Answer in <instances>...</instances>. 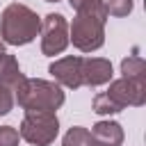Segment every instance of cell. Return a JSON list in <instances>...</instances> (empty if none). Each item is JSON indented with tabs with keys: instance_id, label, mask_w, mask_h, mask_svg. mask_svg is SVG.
Masks as SVG:
<instances>
[{
	"instance_id": "11",
	"label": "cell",
	"mask_w": 146,
	"mask_h": 146,
	"mask_svg": "<svg viewBox=\"0 0 146 146\" xmlns=\"http://www.w3.org/2000/svg\"><path fill=\"white\" fill-rule=\"evenodd\" d=\"M121 73L123 78H132V80H146V62L139 55H130L121 62Z\"/></svg>"
},
{
	"instance_id": "7",
	"label": "cell",
	"mask_w": 146,
	"mask_h": 146,
	"mask_svg": "<svg viewBox=\"0 0 146 146\" xmlns=\"http://www.w3.org/2000/svg\"><path fill=\"white\" fill-rule=\"evenodd\" d=\"M59 87L66 89H80L82 87V57L68 55L62 59H55L48 68Z\"/></svg>"
},
{
	"instance_id": "15",
	"label": "cell",
	"mask_w": 146,
	"mask_h": 146,
	"mask_svg": "<svg viewBox=\"0 0 146 146\" xmlns=\"http://www.w3.org/2000/svg\"><path fill=\"white\" fill-rule=\"evenodd\" d=\"M18 130L11 125H0V146H18Z\"/></svg>"
},
{
	"instance_id": "16",
	"label": "cell",
	"mask_w": 146,
	"mask_h": 146,
	"mask_svg": "<svg viewBox=\"0 0 146 146\" xmlns=\"http://www.w3.org/2000/svg\"><path fill=\"white\" fill-rule=\"evenodd\" d=\"M14 103H16V100H14V91L0 84V116L9 114V112L14 110Z\"/></svg>"
},
{
	"instance_id": "5",
	"label": "cell",
	"mask_w": 146,
	"mask_h": 146,
	"mask_svg": "<svg viewBox=\"0 0 146 146\" xmlns=\"http://www.w3.org/2000/svg\"><path fill=\"white\" fill-rule=\"evenodd\" d=\"M41 52L55 57L66 50L68 46V23L62 14H48L41 21Z\"/></svg>"
},
{
	"instance_id": "10",
	"label": "cell",
	"mask_w": 146,
	"mask_h": 146,
	"mask_svg": "<svg viewBox=\"0 0 146 146\" xmlns=\"http://www.w3.org/2000/svg\"><path fill=\"white\" fill-rule=\"evenodd\" d=\"M23 82H25V75L21 73V66H18L16 57L9 55V52L0 55V84L16 91Z\"/></svg>"
},
{
	"instance_id": "6",
	"label": "cell",
	"mask_w": 146,
	"mask_h": 146,
	"mask_svg": "<svg viewBox=\"0 0 146 146\" xmlns=\"http://www.w3.org/2000/svg\"><path fill=\"white\" fill-rule=\"evenodd\" d=\"M105 94L121 110H125V107H141L146 103V80L119 78V80L110 82V89Z\"/></svg>"
},
{
	"instance_id": "13",
	"label": "cell",
	"mask_w": 146,
	"mask_h": 146,
	"mask_svg": "<svg viewBox=\"0 0 146 146\" xmlns=\"http://www.w3.org/2000/svg\"><path fill=\"white\" fill-rule=\"evenodd\" d=\"M91 110H94L96 114H100V116H110V114H119V112H123V110H121L114 100H110V98H107V94H105V91L94 96Z\"/></svg>"
},
{
	"instance_id": "14",
	"label": "cell",
	"mask_w": 146,
	"mask_h": 146,
	"mask_svg": "<svg viewBox=\"0 0 146 146\" xmlns=\"http://www.w3.org/2000/svg\"><path fill=\"white\" fill-rule=\"evenodd\" d=\"M105 2V9H107V16H114V18H123L132 11V5L135 0H103Z\"/></svg>"
},
{
	"instance_id": "19",
	"label": "cell",
	"mask_w": 146,
	"mask_h": 146,
	"mask_svg": "<svg viewBox=\"0 0 146 146\" xmlns=\"http://www.w3.org/2000/svg\"><path fill=\"white\" fill-rule=\"evenodd\" d=\"M46 2H59V0H46Z\"/></svg>"
},
{
	"instance_id": "1",
	"label": "cell",
	"mask_w": 146,
	"mask_h": 146,
	"mask_svg": "<svg viewBox=\"0 0 146 146\" xmlns=\"http://www.w3.org/2000/svg\"><path fill=\"white\" fill-rule=\"evenodd\" d=\"M41 18L34 9L21 2H11L0 14V36L2 43L9 46H25L39 36Z\"/></svg>"
},
{
	"instance_id": "17",
	"label": "cell",
	"mask_w": 146,
	"mask_h": 146,
	"mask_svg": "<svg viewBox=\"0 0 146 146\" xmlns=\"http://www.w3.org/2000/svg\"><path fill=\"white\" fill-rule=\"evenodd\" d=\"M84 2H87V0H68V5H71V7L75 9V11H78V9H80V7L84 5Z\"/></svg>"
},
{
	"instance_id": "20",
	"label": "cell",
	"mask_w": 146,
	"mask_h": 146,
	"mask_svg": "<svg viewBox=\"0 0 146 146\" xmlns=\"http://www.w3.org/2000/svg\"><path fill=\"white\" fill-rule=\"evenodd\" d=\"M91 146H94V144H91Z\"/></svg>"
},
{
	"instance_id": "4",
	"label": "cell",
	"mask_w": 146,
	"mask_h": 146,
	"mask_svg": "<svg viewBox=\"0 0 146 146\" xmlns=\"http://www.w3.org/2000/svg\"><path fill=\"white\" fill-rule=\"evenodd\" d=\"M18 135L32 146H48L59 135V119L55 112H25Z\"/></svg>"
},
{
	"instance_id": "9",
	"label": "cell",
	"mask_w": 146,
	"mask_h": 146,
	"mask_svg": "<svg viewBox=\"0 0 146 146\" xmlns=\"http://www.w3.org/2000/svg\"><path fill=\"white\" fill-rule=\"evenodd\" d=\"M91 144L94 146H121L123 144V128L116 121H98L91 128Z\"/></svg>"
},
{
	"instance_id": "12",
	"label": "cell",
	"mask_w": 146,
	"mask_h": 146,
	"mask_svg": "<svg viewBox=\"0 0 146 146\" xmlns=\"http://www.w3.org/2000/svg\"><path fill=\"white\" fill-rule=\"evenodd\" d=\"M62 146H91V132L82 125H73L64 135Z\"/></svg>"
},
{
	"instance_id": "18",
	"label": "cell",
	"mask_w": 146,
	"mask_h": 146,
	"mask_svg": "<svg viewBox=\"0 0 146 146\" xmlns=\"http://www.w3.org/2000/svg\"><path fill=\"white\" fill-rule=\"evenodd\" d=\"M0 55H5V43L0 41Z\"/></svg>"
},
{
	"instance_id": "8",
	"label": "cell",
	"mask_w": 146,
	"mask_h": 146,
	"mask_svg": "<svg viewBox=\"0 0 146 146\" xmlns=\"http://www.w3.org/2000/svg\"><path fill=\"white\" fill-rule=\"evenodd\" d=\"M112 62L105 57H82V87H100L112 80Z\"/></svg>"
},
{
	"instance_id": "3",
	"label": "cell",
	"mask_w": 146,
	"mask_h": 146,
	"mask_svg": "<svg viewBox=\"0 0 146 146\" xmlns=\"http://www.w3.org/2000/svg\"><path fill=\"white\" fill-rule=\"evenodd\" d=\"M105 23L107 21H103L94 14L78 11L73 23L68 25V43H73L82 52L98 50L105 43Z\"/></svg>"
},
{
	"instance_id": "2",
	"label": "cell",
	"mask_w": 146,
	"mask_h": 146,
	"mask_svg": "<svg viewBox=\"0 0 146 146\" xmlns=\"http://www.w3.org/2000/svg\"><path fill=\"white\" fill-rule=\"evenodd\" d=\"M14 100L25 112H57L66 96L57 82L39 80V78H25V82L14 91Z\"/></svg>"
}]
</instances>
